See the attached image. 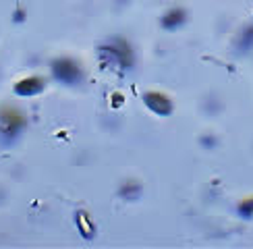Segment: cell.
<instances>
[{
    "instance_id": "obj_1",
    "label": "cell",
    "mask_w": 253,
    "mask_h": 249,
    "mask_svg": "<svg viewBox=\"0 0 253 249\" xmlns=\"http://www.w3.org/2000/svg\"><path fill=\"white\" fill-rule=\"evenodd\" d=\"M100 54L106 56L108 60H112L114 65L121 67V69H131L133 62H135V56H133L131 46L126 44L125 40H121V38L108 40L106 44L100 48Z\"/></svg>"
},
{
    "instance_id": "obj_2",
    "label": "cell",
    "mask_w": 253,
    "mask_h": 249,
    "mask_svg": "<svg viewBox=\"0 0 253 249\" xmlns=\"http://www.w3.org/2000/svg\"><path fill=\"white\" fill-rule=\"evenodd\" d=\"M25 127V119L21 117V112L13 110V108H6L0 112V141L10 143L15 141L21 131Z\"/></svg>"
},
{
    "instance_id": "obj_3",
    "label": "cell",
    "mask_w": 253,
    "mask_h": 249,
    "mask_svg": "<svg viewBox=\"0 0 253 249\" xmlns=\"http://www.w3.org/2000/svg\"><path fill=\"white\" fill-rule=\"evenodd\" d=\"M52 75H54L60 83H65V85H77L83 77V73L75 60L58 58V60L52 62Z\"/></svg>"
},
{
    "instance_id": "obj_4",
    "label": "cell",
    "mask_w": 253,
    "mask_h": 249,
    "mask_svg": "<svg viewBox=\"0 0 253 249\" xmlns=\"http://www.w3.org/2000/svg\"><path fill=\"white\" fill-rule=\"evenodd\" d=\"M143 102H145V106L150 108L152 112L160 114V117H168V114L172 112V102L168 100L164 93H160V91H147V93H143Z\"/></svg>"
},
{
    "instance_id": "obj_5",
    "label": "cell",
    "mask_w": 253,
    "mask_h": 249,
    "mask_svg": "<svg viewBox=\"0 0 253 249\" xmlns=\"http://www.w3.org/2000/svg\"><path fill=\"white\" fill-rule=\"evenodd\" d=\"M42 89H44V79H40V77H27L15 83L17 96H36Z\"/></svg>"
},
{
    "instance_id": "obj_6",
    "label": "cell",
    "mask_w": 253,
    "mask_h": 249,
    "mask_svg": "<svg viewBox=\"0 0 253 249\" xmlns=\"http://www.w3.org/2000/svg\"><path fill=\"white\" fill-rule=\"evenodd\" d=\"M185 21H187L185 10L183 8H172V10H168V13L162 17V27L168 29V31H174L181 25H185Z\"/></svg>"
},
{
    "instance_id": "obj_7",
    "label": "cell",
    "mask_w": 253,
    "mask_h": 249,
    "mask_svg": "<svg viewBox=\"0 0 253 249\" xmlns=\"http://www.w3.org/2000/svg\"><path fill=\"white\" fill-rule=\"evenodd\" d=\"M235 46H237L239 54H247V52L253 50V23L247 25V27H243V31H241L239 38H237V44Z\"/></svg>"
},
{
    "instance_id": "obj_8",
    "label": "cell",
    "mask_w": 253,
    "mask_h": 249,
    "mask_svg": "<svg viewBox=\"0 0 253 249\" xmlns=\"http://www.w3.org/2000/svg\"><path fill=\"white\" fill-rule=\"evenodd\" d=\"M121 195L125 197V200H139V195H141V185L139 183H135V181H129V183H125L123 185V189H121Z\"/></svg>"
},
{
    "instance_id": "obj_9",
    "label": "cell",
    "mask_w": 253,
    "mask_h": 249,
    "mask_svg": "<svg viewBox=\"0 0 253 249\" xmlns=\"http://www.w3.org/2000/svg\"><path fill=\"white\" fill-rule=\"evenodd\" d=\"M77 222H79V228L83 231V237H91L93 235V226H91V222H87V216L83 212L77 214Z\"/></svg>"
},
{
    "instance_id": "obj_10",
    "label": "cell",
    "mask_w": 253,
    "mask_h": 249,
    "mask_svg": "<svg viewBox=\"0 0 253 249\" xmlns=\"http://www.w3.org/2000/svg\"><path fill=\"white\" fill-rule=\"evenodd\" d=\"M239 214L243 218H251L253 216V197H249V200H245L243 204L239 206Z\"/></svg>"
},
{
    "instance_id": "obj_11",
    "label": "cell",
    "mask_w": 253,
    "mask_h": 249,
    "mask_svg": "<svg viewBox=\"0 0 253 249\" xmlns=\"http://www.w3.org/2000/svg\"><path fill=\"white\" fill-rule=\"evenodd\" d=\"M214 143H216V141H214V139H210V137L204 139V145H214Z\"/></svg>"
}]
</instances>
